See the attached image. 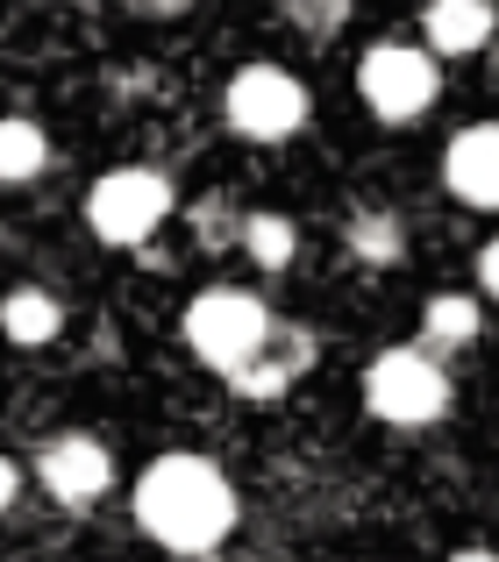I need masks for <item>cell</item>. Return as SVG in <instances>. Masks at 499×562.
Wrapping results in <instances>:
<instances>
[{
  "label": "cell",
  "instance_id": "obj_22",
  "mask_svg": "<svg viewBox=\"0 0 499 562\" xmlns=\"http://www.w3.org/2000/svg\"><path fill=\"white\" fill-rule=\"evenodd\" d=\"M492 86H499V57H492Z\"/></svg>",
  "mask_w": 499,
  "mask_h": 562
},
{
  "label": "cell",
  "instance_id": "obj_4",
  "mask_svg": "<svg viewBox=\"0 0 499 562\" xmlns=\"http://www.w3.org/2000/svg\"><path fill=\"white\" fill-rule=\"evenodd\" d=\"M357 93L386 128H407V122H421V114L435 108L443 65H435L421 43H372V50L357 57Z\"/></svg>",
  "mask_w": 499,
  "mask_h": 562
},
{
  "label": "cell",
  "instance_id": "obj_21",
  "mask_svg": "<svg viewBox=\"0 0 499 562\" xmlns=\"http://www.w3.org/2000/svg\"><path fill=\"white\" fill-rule=\"evenodd\" d=\"M450 562H499V555H492V549H457Z\"/></svg>",
  "mask_w": 499,
  "mask_h": 562
},
{
  "label": "cell",
  "instance_id": "obj_15",
  "mask_svg": "<svg viewBox=\"0 0 499 562\" xmlns=\"http://www.w3.org/2000/svg\"><path fill=\"white\" fill-rule=\"evenodd\" d=\"M236 243L250 249V263H264V271H286V263L300 257V221H292V214H243Z\"/></svg>",
  "mask_w": 499,
  "mask_h": 562
},
{
  "label": "cell",
  "instance_id": "obj_10",
  "mask_svg": "<svg viewBox=\"0 0 499 562\" xmlns=\"http://www.w3.org/2000/svg\"><path fill=\"white\" fill-rule=\"evenodd\" d=\"M492 0H429L421 8V50L429 57H472V50H486L492 43Z\"/></svg>",
  "mask_w": 499,
  "mask_h": 562
},
{
  "label": "cell",
  "instance_id": "obj_16",
  "mask_svg": "<svg viewBox=\"0 0 499 562\" xmlns=\"http://www.w3.org/2000/svg\"><path fill=\"white\" fill-rule=\"evenodd\" d=\"M236 228H243V214L222 200V192L193 206V243H200V249H236Z\"/></svg>",
  "mask_w": 499,
  "mask_h": 562
},
{
  "label": "cell",
  "instance_id": "obj_18",
  "mask_svg": "<svg viewBox=\"0 0 499 562\" xmlns=\"http://www.w3.org/2000/svg\"><path fill=\"white\" fill-rule=\"evenodd\" d=\"M478 292H492V300H499V235L478 249Z\"/></svg>",
  "mask_w": 499,
  "mask_h": 562
},
{
  "label": "cell",
  "instance_id": "obj_3",
  "mask_svg": "<svg viewBox=\"0 0 499 562\" xmlns=\"http://www.w3.org/2000/svg\"><path fill=\"white\" fill-rule=\"evenodd\" d=\"M264 335H271V314H264V300L243 292V285H214L186 306V349L222 378H236L243 363L257 357Z\"/></svg>",
  "mask_w": 499,
  "mask_h": 562
},
{
  "label": "cell",
  "instance_id": "obj_1",
  "mask_svg": "<svg viewBox=\"0 0 499 562\" xmlns=\"http://www.w3.org/2000/svg\"><path fill=\"white\" fill-rule=\"evenodd\" d=\"M136 527L157 549L200 555L236 527V484L208 456H157L136 477Z\"/></svg>",
  "mask_w": 499,
  "mask_h": 562
},
{
  "label": "cell",
  "instance_id": "obj_11",
  "mask_svg": "<svg viewBox=\"0 0 499 562\" xmlns=\"http://www.w3.org/2000/svg\"><path fill=\"white\" fill-rule=\"evenodd\" d=\"M0 335H8L14 349H51L57 335H65V300L43 285H14L8 300H0Z\"/></svg>",
  "mask_w": 499,
  "mask_h": 562
},
{
  "label": "cell",
  "instance_id": "obj_17",
  "mask_svg": "<svg viewBox=\"0 0 499 562\" xmlns=\"http://www.w3.org/2000/svg\"><path fill=\"white\" fill-rule=\"evenodd\" d=\"M286 14H292V29H300V36L329 43L335 29L350 22V0H286Z\"/></svg>",
  "mask_w": 499,
  "mask_h": 562
},
{
  "label": "cell",
  "instance_id": "obj_20",
  "mask_svg": "<svg viewBox=\"0 0 499 562\" xmlns=\"http://www.w3.org/2000/svg\"><path fill=\"white\" fill-rule=\"evenodd\" d=\"M136 8H143V14H186L193 0H136Z\"/></svg>",
  "mask_w": 499,
  "mask_h": 562
},
{
  "label": "cell",
  "instance_id": "obj_6",
  "mask_svg": "<svg viewBox=\"0 0 499 562\" xmlns=\"http://www.w3.org/2000/svg\"><path fill=\"white\" fill-rule=\"evenodd\" d=\"M364 406L392 427H429L450 413V378L429 349H386L364 371Z\"/></svg>",
  "mask_w": 499,
  "mask_h": 562
},
{
  "label": "cell",
  "instance_id": "obj_5",
  "mask_svg": "<svg viewBox=\"0 0 499 562\" xmlns=\"http://www.w3.org/2000/svg\"><path fill=\"white\" fill-rule=\"evenodd\" d=\"M307 108H314L307 86L278 65H243L222 93V122L236 128L243 143H292L307 128Z\"/></svg>",
  "mask_w": 499,
  "mask_h": 562
},
{
  "label": "cell",
  "instance_id": "obj_12",
  "mask_svg": "<svg viewBox=\"0 0 499 562\" xmlns=\"http://www.w3.org/2000/svg\"><path fill=\"white\" fill-rule=\"evenodd\" d=\"M343 249L357 263H372V271H386V263L407 257V221L386 214V206H357V214L343 221Z\"/></svg>",
  "mask_w": 499,
  "mask_h": 562
},
{
  "label": "cell",
  "instance_id": "obj_7",
  "mask_svg": "<svg viewBox=\"0 0 499 562\" xmlns=\"http://www.w3.org/2000/svg\"><path fill=\"white\" fill-rule=\"evenodd\" d=\"M36 477L57 506H93L114 484V456H108V441H93V435H57V441H43Z\"/></svg>",
  "mask_w": 499,
  "mask_h": 562
},
{
  "label": "cell",
  "instance_id": "obj_13",
  "mask_svg": "<svg viewBox=\"0 0 499 562\" xmlns=\"http://www.w3.org/2000/svg\"><path fill=\"white\" fill-rule=\"evenodd\" d=\"M51 171V136L29 114H0V186H29Z\"/></svg>",
  "mask_w": 499,
  "mask_h": 562
},
{
  "label": "cell",
  "instance_id": "obj_2",
  "mask_svg": "<svg viewBox=\"0 0 499 562\" xmlns=\"http://www.w3.org/2000/svg\"><path fill=\"white\" fill-rule=\"evenodd\" d=\"M171 206H179V192H171V179L157 165H114L86 192V228L108 249H143L171 221Z\"/></svg>",
  "mask_w": 499,
  "mask_h": 562
},
{
  "label": "cell",
  "instance_id": "obj_19",
  "mask_svg": "<svg viewBox=\"0 0 499 562\" xmlns=\"http://www.w3.org/2000/svg\"><path fill=\"white\" fill-rule=\"evenodd\" d=\"M14 492H22V470H14V463H8V456H0V513H8V506H14Z\"/></svg>",
  "mask_w": 499,
  "mask_h": 562
},
{
  "label": "cell",
  "instance_id": "obj_8",
  "mask_svg": "<svg viewBox=\"0 0 499 562\" xmlns=\"http://www.w3.org/2000/svg\"><path fill=\"white\" fill-rule=\"evenodd\" d=\"M307 363H314V335L292 328V321H271L264 349H257V357H250L229 384H236L243 398H257V406H264V398H286L292 378H307Z\"/></svg>",
  "mask_w": 499,
  "mask_h": 562
},
{
  "label": "cell",
  "instance_id": "obj_14",
  "mask_svg": "<svg viewBox=\"0 0 499 562\" xmlns=\"http://www.w3.org/2000/svg\"><path fill=\"white\" fill-rule=\"evenodd\" d=\"M478 328H486V314H478L472 292H435L421 306V349H464L478 342Z\"/></svg>",
  "mask_w": 499,
  "mask_h": 562
},
{
  "label": "cell",
  "instance_id": "obj_9",
  "mask_svg": "<svg viewBox=\"0 0 499 562\" xmlns=\"http://www.w3.org/2000/svg\"><path fill=\"white\" fill-rule=\"evenodd\" d=\"M443 186L457 192L464 206H499V122L464 128L443 150Z\"/></svg>",
  "mask_w": 499,
  "mask_h": 562
}]
</instances>
